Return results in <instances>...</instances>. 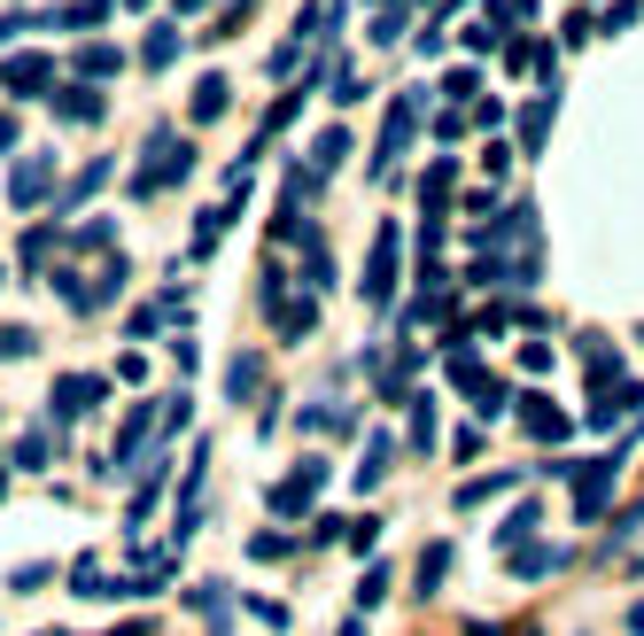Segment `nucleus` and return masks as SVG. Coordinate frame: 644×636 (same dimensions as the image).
Returning <instances> with one entry per match:
<instances>
[{"label": "nucleus", "mask_w": 644, "mask_h": 636, "mask_svg": "<svg viewBox=\"0 0 644 636\" xmlns=\"http://www.w3.org/2000/svg\"><path fill=\"white\" fill-rule=\"evenodd\" d=\"M195 171V148H179V132L163 125V132H148V155H140V171H133V203H156L163 187H179V178Z\"/></svg>", "instance_id": "nucleus-1"}, {"label": "nucleus", "mask_w": 644, "mask_h": 636, "mask_svg": "<svg viewBox=\"0 0 644 636\" xmlns=\"http://www.w3.org/2000/svg\"><path fill=\"white\" fill-rule=\"evenodd\" d=\"M396 264H404V233H396V226H381V233H373V256H365V280H357V296L373 303V311H389V303H396Z\"/></svg>", "instance_id": "nucleus-2"}, {"label": "nucleus", "mask_w": 644, "mask_h": 636, "mask_svg": "<svg viewBox=\"0 0 644 636\" xmlns=\"http://www.w3.org/2000/svg\"><path fill=\"white\" fill-rule=\"evenodd\" d=\"M412 117H419V94H396L389 102V125H381V148H373V178H396V155L412 140Z\"/></svg>", "instance_id": "nucleus-3"}, {"label": "nucleus", "mask_w": 644, "mask_h": 636, "mask_svg": "<svg viewBox=\"0 0 644 636\" xmlns=\"http://www.w3.org/2000/svg\"><path fill=\"white\" fill-rule=\"evenodd\" d=\"M47 187H55V155H24V163L9 171V203H16V210H39Z\"/></svg>", "instance_id": "nucleus-4"}, {"label": "nucleus", "mask_w": 644, "mask_h": 636, "mask_svg": "<svg viewBox=\"0 0 644 636\" xmlns=\"http://www.w3.org/2000/svg\"><path fill=\"white\" fill-rule=\"evenodd\" d=\"M110 396V381H94V373H70V381H55V427H70V419H85Z\"/></svg>", "instance_id": "nucleus-5"}, {"label": "nucleus", "mask_w": 644, "mask_h": 636, "mask_svg": "<svg viewBox=\"0 0 644 636\" xmlns=\"http://www.w3.org/2000/svg\"><path fill=\"white\" fill-rule=\"evenodd\" d=\"M326 489V459H303L280 489H272V512H311V497Z\"/></svg>", "instance_id": "nucleus-6"}, {"label": "nucleus", "mask_w": 644, "mask_h": 636, "mask_svg": "<svg viewBox=\"0 0 644 636\" xmlns=\"http://www.w3.org/2000/svg\"><path fill=\"white\" fill-rule=\"evenodd\" d=\"M613 474H621V450L575 474V512H583V520H598V512H606V489H613Z\"/></svg>", "instance_id": "nucleus-7"}, {"label": "nucleus", "mask_w": 644, "mask_h": 636, "mask_svg": "<svg viewBox=\"0 0 644 636\" xmlns=\"http://www.w3.org/2000/svg\"><path fill=\"white\" fill-rule=\"evenodd\" d=\"M47 78H55V62H47V55H16V62H0V85H9L16 102L47 94Z\"/></svg>", "instance_id": "nucleus-8"}, {"label": "nucleus", "mask_w": 644, "mask_h": 636, "mask_svg": "<svg viewBox=\"0 0 644 636\" xmlns=\"http://www.w3.org/2000/svg\"><path fill=\"white\" fill-rule=\"evenodd\" d=\"M644 404V381H598V404H590V427H613L621 412Z\"/></svg>", "instance_id": "nucleus-9"}, {"label": "nucleus", "mask_w": 644, "mask_h": 636, "mask_svg": "<svg viewBox=\"0 0 644 636\" xmlns=\"http://www.w3.org/2000/svg\"><path fill=\"white\" fill-rule=\"evenodd\" d=\"M102 109H110L102 85H62V94H55V117L62 125H102Z\"/></svg>", "instance_id": "nucleus-10"}, {"label": "nucleus", "mask_w": 644, "mask_h": 636, "mask_svg": "<svg viewBox=\"0 0 644 636\" xmlns=\"http://www.w3.org/2000/svg\"><path fill=\"white\" fill-rule=\"evenodd\" d=\"M520 427H528L536 442H567V412L551 404V396H528V404H520Z\"/></svg>", "instance_id": "nucleus-11"}, {"label": "nucleus", "mask_w": 644, "mask_h": 636, "mask_svg": "<svg viewBox=\"0 0 644 636\" xmlns=\"http://www.w3.org/2000/svg\"><path fill=\"white\" fill-rule=\"evenodd\" d=\"M156 419H163L156 404H133V412H125V427H117V459H125V466H133V459H140V450H148V435H156Z\"/></svg>", "instance_id": "nucleus-12"}, {"label": "nucleus", "mask_w": 644, "mask_h": 636, "mask_svg": "<svg viewBox=\"0 0 644 636\" xmlns=\"http://www.w3.org/2000/svg\"><path fill=\"white\" fill-rule=\"evenodd\" d=\"M226 109H233V78H218V70H210V78L195 85V109H187V117H195V125H218Z\"/></svg>", "instance_id": "nucleus-13"}, {"label": "nucleus", "mask_w": 644, "mask_h": 636, "mask_svg": "<svg viewBox=\"0 0 644 636\" xmlns=\"http://www.w3.org/2000/svg\"><path fill=\"white\" fill-rule=\"evenodd\" d=\"M450 195H458V163H450V155H435V163H427V178H419V210H450Z\"/></svg>", "instance_id": "nucleus-14"}, {"label": "nucleus", "mask_w": 644, "mask_h": 636, "mask_svg": "<svg viewBox=\"0 0 644 636\" xmlns=\"http://www.w3.org/2000/svg\"><path fill=\"white\" fill-rule=\"evenodd\" d=\"M117 70H125V55H117L110 39H85V47H78V78H117Z\"/></svg>", "instance_id": "nucleus-15"}, {"label": "nucleus", "mask_w": 644, "mask_h": 636, "mask_svg": "<svg viewBox=\"0 0 644 636\" xmlns=\"http://www.w3.org/2000/svg\"><path fill=\"white\" fill-rule=\"evenodd\" d=\"M551 109H560V94H536V102L520 109V148H543V132H551Z\"/></svg>", "instance_id": "nucleus-16"}, {"label": "nucleus", "mask_w": 644, "mask_h": 636, "mask_svg": "<svg viewBox=\"0 0 644 636\" xmlns=\"http://www.w3.org/2000/svg\"><path fill=\"white\" fill-rule=\"evenodd\" d=\"M140 62H148V70H171V62H179V24H156V32L140 39Z\"/></svg>", "instance_id": "nucleus-17"}, {"label": "nucleus", "mask_w": 644, "mask_h": 636, "mask_svg": "<svg viewBox=\"0 0 644 636\" xmlns=\"http://www.w3.org/2000/svg\"><path fill=\"white\" fill-rule=\"evenodd\" d=\"M389 459H396V442H389V435H373V442H365V459H357V489H373V482L389 474Z\"/></svg>", "instance_id": "nucleus-18"}, {"label": "nucleus", "mask_w": 644, "mask_h": 636, "mask_svg": "<svg viewBox=\"0 0 644 636\" xmlns=\"http://www.w3.org/2000/svg\"><path fill=\"white\" fill-rule=\"evenodd\" d=\"M102 178H110V155H94V163H85V171L70 178V187H62V210H78L85 195H102Z\"/></svg>", "instance_id": "nucleus-19"}, {"label": "nucleus", "mask_w": 644, "mask_h": 636, "mask_svg": "<svg viewBox=\"0 0 644 636\" xmlns=\"http://www.w3.org/2000/svg\"><path fill=\"white\" fill-rule=\"evenodd\" d=\"M342 155H349V132H342V125H326V132H319V140H311V171H319V178H326V171H334V163H342Z\"/></svg>", "instance_id": "nucleus-20"}, {"label": "nucleus", "mask_w": 644, "mask_h": 636, "mask_svg": "<svg viewBox=\"0 0 644 636\" xmlns=\"http://www.w3.org/2000/svg\"><path fill=\"white\" fill-rule=\"evenodd\" d=\"M551 567H567V543H543V552H520V559H513L520 582H536V575H551Z\"/></svg>", "instance_id": "nucleus-21"}, {"label": "nucleus", "mask_w": 644, "mask_h": 636, "mask_svg": "<svg viewBox=\"0 0 644 636\" xmlns=\"http://www.w3.org/2000/svg\"><path fill=\"white\" fill-rule=\"evenodd\" d=\"M256 381H264L256 357H233V366H226V396H233V404H249V396H256Z\"/></svg>", "instance_id": "nucleus-22"}, {"label": "nucleus", "mask_w": 644, "mask_h": 636, "mask_svg": "<svg viewBox=\"0 0 644 636\" xmlns=\"http://www.w3.org/2000/svg\"><path fill=\"white\" fill-rule=\"evenodd\" d=\"M303 435H349V412L342 404H303Z\"/></svg>", "instance_id": "nucleus-23"}, {"label": "nucleus", "mask_w": 644, "mask_h": 636, "mask_svg": "<svg viewBox=\"0 0 644 636\" xmlns=\"http://www.w3.org/2000/svg\"><path fill=\"white\" fill-rule=\"evenodd\" d=\"M513 482H520V474H474L467 489H458V505H490V497H505Z\"/></svg>", "instance_id": "nucleus-24"}, {"label": "nucleus", "mask_w": 644, "mask_h": 636, "mask_svg": "<svg viewBox=\"0 0 644 636\" xmlns=\"http://www.w3.org/2000/svg\"><path fill=\"white\" fill-rule=\"evenodd\" d=\"M117 9V0H78V9H62V16H47V24H62V32H85V24H102Z\"/></svg>", "instance_id": "nucleus-25"}, {"label": "nucleus", "mask_w": 644, "mask_h": 636, "mask_svg": "<svg viewBox=\"0 0 644 636\" xmlns=\"http://www.w3.org/2000/svg\"><path fill=\"white\" fill-rule=\"evenodd\" d=\"M450 575V543H427V552H419V590L435 598V582Z\"/></svg>", "instance_id": "nucleus-26"}, {"label": "nucleus", "mask_w": 644, "mask_h": 636, "mask_svg": "<svg viewBox=\"0 0 644 636\" xmlns=\"http://www.w3.org/2000/svg\"><path fill=\"white\" fill-rule=\"evenodd\" d=\"M497 32H505V9H482V24H467V47H474V55H490V47H497Z\"/></svg>", "instance_id": "nucleus-27"}, {"label": "nucleus", "mask_w": 644, "mask_h": 636, "mask_svg": "<svg viewBox=\"0 0 644 636\" xmlns=\"http://www.w3.org/2000/svg\"><path fill=\"white\" fill-rule=\"evenodd\" d=\"M412 450H435V396H412Z\"/></svg>", "instance_id": "nucleus-28"}, {"label": "nucleus", "mask_w": 644, "mask_h": 636, "mask_svg": "<svg viewBox=\"0 0 644 636\" xmlns=\"http://www.w3.org/2000/svg\"><path fill=\"white\" fill-rule=\"evenodd\" d=\"M32 349H39L32 326H0V366H9V357H32Z\"/></svg>", "instance_id": "nucleus-29"}, {"label": "nucleus", "mask_w": 644, "mask_h": 636, "mask_svg": "<svg viewBox=\"0 0 644 636\" xmlns=\"http://www.w3.org/2000/svg\"><path fill=\"white\" fill-rule=\"evenodd\" d=\"M389 598V567H365V582H357V613H373Z\"/></svg>", "instance_id": "nucleus-30"}, {"label": "nucleus", "mask_w": 644, "mask_h": 636, "mask_svg": "<svg viewBox=\"0 0 644 636\" xmlns=\"http://www.w3.org/2000/svg\"><path fill=\"white\" fill-rule=\"evenodd\" d=\"M636 16H644V0H613V9H606V16H598V32H629V24H636Z\"/></svg>", "instance_id": "nucleus-31"}, {"label": "nucleus", "mask_w": 644, "mask_h": 636, "mask_svg": "<svg viewBox=\"0 0 644 636\" xmlns=\"http://www.w3.org/2000/svg\"><path fill=\"white\" fill-rule=\"evenodd\" d=\"M110 233H117V226H110V218H85V226H78V233H70V248H110Z\"/></svg>", "instance_id": "nucleus-32"}, {"label": "nucleus", "mask_w": 644, "mask_h": 636, "mask_svg": "<svg viewBox=\"0 0 644 636\" xmlns=\"http://www.w3.org/2000/svg\"><path fill=\"white\" fill-rule=\"evenodd\" d=\"M396 39H404V9H381L373 16V47H396Z\"/></svg>", "instance_id": "nucleus-33"}, {"label": "nucleus", "mask_w": 644, "mask_h": 636, "mask_svg": "<svg viewBox=\"0 0 644 636\" xmlns=\"http://www.w3.org/2000/svg\"><path fill=\"white\" fill-rule=\"evenodd\" d=\"M47 256H55V226H32L24 233V264H47Z\"/></svg>", "instance_id": "nucleus-34"}, {"label": "nucleus", "mask_w": 644, "mask_h": 636, "mask_svg": "<svg viewBox=\"0 0 644 636\" xmlns=\"http://www.w3.org/2000/svg\"><path fill=\"white\" fill-rule=\"evenodd\" d=\"M528 528H536V505H513V512H505V528H497V543H520Z\"/></svg>", "instance_id": "nucleus-35"}, {"label": "nucleus", "mask_w": 644, "mask_h": 636, "mask_svg": "<svg viewBox=\"0 0 644 636\" xmlns=\"http://www.w3.org/2000/svg\"><path fill=\"white\" fill-rule=\"evenodd\" d=\"M16 459H24V466H47V459H55V442H47V435H24V442H16Z\"/></svg>", "instance_id": "nucleus-36"}, {"label": "nucleus", "mask_w": 644, "mask_h": 636, "mask_svg": "<svg viewBox=\"0 0 644 636\" xmlns=\"http://www.w3.org/2000/svg\"><path fill=\"white\" fill-rule=\"evenodd\" d=\"M249 552H256V559H288V535H280V528H264V535L249 543Z\"/></svg>", "instance_id": "nucleus-37"}, {"label": "nucleus", "mask_w": 644, "mask_h": 636, "mask_svg": "<svg viewBox=\"0 0 644 636\" xmlns=\"http://www.w3.org/2000/svg\"><path fill=\"white\" fill-rule=\"evenodd\" d=\"M474 85H482L474 70H450V78H442V94H450V102H474Z\"/></svg>", "instance_id": "nucleus-38"}, {"label": "nucleus", "mask_w": 644, "mask_h": 636, "mask_svg": "<svg viewBox=\"0 0 644 636\" xmlns=\"http://www.w3.org/2000/svg\"><path fill=\"white\" fill-rule=\"evenodd\" d=\"M520 373H551V342H528L520 349Z\"/></svg>", "instance_id": "nucleus-39"}, {"label": "nucleus", "mask_w": 644, "mask_h": 636, "mask_svg": "<svg viewBox=\"0 0 644 636\" xmlns=\"http://www.w3.org/2000/svg\"><path fill=\"white\" fill-rule=\"evenodd\" d=\"M249 605H256V621H264V628H288V605H280V598H249Z\"/></svg>", "instance_id": "nucleus-40"}, {"label": "nucleus", "mask_w": 644, "mask_h": 636, "mask_svg": "<svg viewBox=\"0 0 644 636\" xmlns=\"http://www.w3.org/2000/svg\"><path fill=\"white\" fill-rule=\"evenodd\" d=\"M16 140H24V125H16V117H9V109H0V155H9V148H16Z\"/></svg>", "instance_id": "nucleus-41"}, {"label": "nucleus", "mask_w": 644, "mask_h": 636, "mask_svg": "<svg viewBox=\"0 0 644 636\" xmlns=\"http://www.w3.org/2000/svg\"><path fill=\"white\" fill-rule=\"evenodd\" d=\"M16 32H32V16H0V47H9Z\"/></svg>", "instance_id": "nucleus-42"}, {"label": "nucleus", "mask_w": 644, "mask_h": 636, "mask_svg": "<svg viewBox=\"0 0 644 636\" xmlns=\"http://www.w3.org/2000/svg\"><path fill=\"white\" fill-rule=\"evenodd\" d=\"M629 628H636V636H644V598H636V605H629Z\"/></svg>", "instance_id": "nucleus-43"}, {"label": "nucleus", "mask_w": 644, "mask_h": 636, "mask_svg": "<svg viewBox=\"0 0 644 636\" xmlns=\"http://www.w3.org/2000/svg\"><path fill=\"white\" fill-rule=\"evenodd\" d=\"M179 9H210V0H179Z\"/></svg>", "instance_id": "nucleus-44"}, {"label": "nucleus", "mask_w": 644, "mask_h": 636, "mask_svg": "<svg viewBox=\"0 0 644 636\" xmlns=\"http://www.w3.org/2000/svg\"><path fill=\"white\" fill-rule=\"evenodd\" d=\"M125 9H148V0H125Z\"/></svg>", "instance_id": "nucleus-45"}]
</instances>
